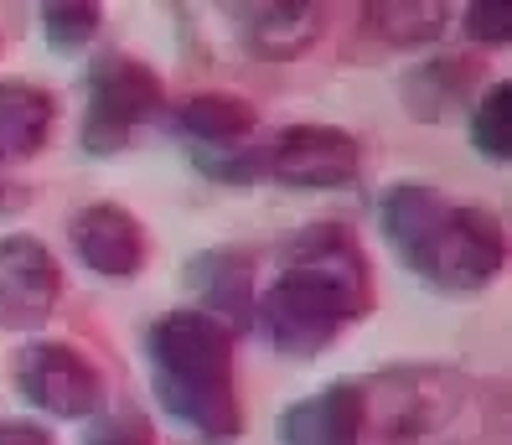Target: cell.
Instances as JSON below:
<instances>
[{
    "label": "cell",
    "mask_w": 512,
    "mask_h": 445,
    "mask_svg": "<svg viewBox=\"0 0 512 445\" xmlns=\"http://www.w3.org/2000/svg\"><path fill=\"white\" fill-rule=\"evenodd\" d=\"M378 223L394 254L435 290H487L507 264V233L492 207L450 202L425 182H394L378 202Z\"/></svg>",
    "instance_id": "obj_2"
},
{
    "label": "cell",
    "mask_w": 512,
    "mask_h": 445,
    "mask_svg": "<svg viewBox=\"0 0 512 445\" xmlns=\"http://www.w3.org/2000/svg\"><path fill=\"white\" fill-rule=\"evenodd\" d=\"M373 311V264L357 233L321 218L285 239L280 275L259 295L254 326L285 358H316Z\"/></svg>",
    "instance_id": "obj_1"
},
{
    "label": "cell",
    "mask_w": 512,
    "mask_h": 445,
    "mask_svg": "<svg viewBox=\"0 0 512 445\" xmlns=\"http://www.w3.org/2000/svg\"><path fill=\"white\" fill-rule=\"evenodd\" d=\"M68 239H73V254L94 275H104V280L140 275L145 270V254H150L140 218L130 213V207H119V202H88V207H78Z\"/></svg>",
    "instance_id": "obj_10"
},
{
    "label": "cell",
    "mask_w": 512,
    "mask_h": 445,
    "mask_svg": "<svg viewBox=\"0 0 512 445\" xmlns=\"http://www.w3.org/2000/svg\"><path fill=\"white\" fill-rule=\"evenodd\" d=\"M233 32L264 63H295L326 32V6L316 0H264V6H233Z\"/></svg>",
    "instance_id": "obj_11"
},
{
    "label": "cell",
    "mask_w": 512,
    "mask_h": 445,
    "mask_svg": "<svg viewBox=\"0 0 512 445\" xmlns=\"http://www.w3.org/2000/svg\"><path fill=\"white\" fill-rule=\"evenodd\" d=\"M280 445H363V378H337L280 414Z\"/></svg>",
    "instance_id": "obj_12"
},
{
    "label": "cell",
    "mask_w": 512,
    "mask_h": 445,
    "mask_svg": "<svg viewBox=\"0 0 512 445\" xmlns=\"http://www.w3.org/2000/svg\"><path fill=\"white\" fill-rule=\"evenodd\" d=\"M481 78V63L471 57H425V63H414L404 78H399V99L404 109L414 114V120H445V114H456L466 109L471 99V88Z\"/></svg>",
    "instance_id": "obj_15"
},
{
    "label": "cell",
    "mask_w": 512,
    "mask_h": 445,
    "mask_svg": "<svg viewBox=\"0 0 512 445\" xmlns=\"http://www.w3.org/2000/svg\"><path fill=\"white\" fill-rule=\"evenodd\" d=\"M466 404V378L440 363H404L363 383V445H419Z\"/></svg>",
    "instance_id": "obj_4"
},
{
    "label": "cell",
    "mask_w": 512,
    "mask_h": 445,
    "mask_svg": "<svg viewBox=\"0 0 512 445\" xmlns=\"http://www.w3.org/2000/svg\"><path fill=\"white\" fill-rule=\"evenodd\" d=\"M57 99L32 78H0V166L32 161L52 140Z\"/></svg>",
    "instance_id": "obj_13"
},
{
    "label": "cell",
    "mask_w": 512,
    "mask_h": 445,
    "mask_svg": "<svg viewBox=\"0 0 512 445\" xmlns=\"http://www.w3.org/2000/svg\"><path fill=\"white\" fill-rule=\"evenodd\" d=\"M99 21L104 6H94V0H52V6H42V32L57 52H83L99 37Z\"/></svg>",
    "instance_id": "obj_18"
},
{
    "label": "cell",
    "mask_w": 512,
    "mask_h": 445,
    "mask_svg": "<svg viewBox=\"0 0 512 445\" xmlns=\"http://www.w3.org/2000/svg\"><path fill=\"white\" fill-rule=\"evenodd\" d=\"M63 301V270L37 233H0V332H37Z\"/></svg>",
    "instance_id": "obj_8"
},
{
    "label": "cell",
    "mask_w": 512,
    "mask_h": 445,
    "mask_svg": "<svg viewBox=\"0 0 512 445\" xmlns=\"http://www.w3.org/2000/svg\"><path fill=\"white\" fill-rule=\"evenodd\" d=\"M471 145L487 161L512 156V83H492L471 109Z\"/></svg>",
    "instance_id": "obj_17"
},
{
    "label": "cell",
    "mask_w": 512,
    "mask_h": 445,
    "mask_svg": "<svg viewBox=\"0 0 512 445\" xmlns=\"http://www.w3.org/2000/svg\"><path fill=\"white\" fill-rule=\"evenodd\" d=\"M166 88L156 68L130 52H104L88 73V104H83V151L88 156H119L130 145L135 125H145L161 109Z\"/></svg>",
    "instance_id": "obj_5"
},
{
    "label": "cell",
    "mask_w": 512,
    "mask_h": 445,
    "mask_svg": "<svg viewBox=\"0 0 512 445\" xmlns=\"http://www.w3.org/2000/svg\"><path fill=\"white\" fill-rule=\"evenodd\" d=\"M512 11L497 6V0H471L466 6V37L481 42V47H507V32H512Z\"/></svg>",
    "instance_id": "obj_20"
},
{
    "label": "cell",
    "mask_w": 512,
    "mask_h": 445,
    "mask_svg": "<svg viewBox=\"0 0 512 445\" xmlns=\"http://www.w3.org/2000/svg\"><path fill=\"white\" fill-rule=\"evenodd\" d=\"M450 6L440 0H383V6H368V26L388 42V47H425L445 32Z\"/></svg>",
    "instance_id": "obj_16"
},
{
    "label": "cell",
    "mask_w": 512,
    "mask_h": 445,
    "mask_svg": "<svg viewBox=\"0 0 512 445\" xmlns=\"http://www.w3.org/2000/svg\"><path fill=\"white\" fill-rule=\"evenodd\" d=\"M0 445H57L37 420H0Z\"/></svg>",
    "instance_id": "obj_21"
},
{
    "label": "cell",
    "mask_w": 512,
    "mask_h": 445,
    "mask_svg": "<svg viewBox=\"0 0 512 445\" xmlns=\"http://www.w3.org/2000/svg\"><path fill=\"white\" fill-rule=\"evenodd\" d=\"M176 130H182L197 151H238V145L259 130V109L244 94H228V88H202V94L182 99Z\"/></svg>",
    "instance_id": "obj_14"
},
{
    "label": "cell",
    "mask_w": 512,
    "mask_h": 445,
    "mask_svg": "<svg viewBox=\"0 0 512 445\" xmlns=\"http://www.w3.org/2000/svg\"><path fill=\"white\" fill-rule=\"evenodd\" d=\"M83 445H156V425L150 414L125 404V409H109L94 420V430L83 435Z\"/></svg>",
    "instance_id": "obj_19"
},
{
    "label": "cell",
    "mask_w": 512,
    "mask_h": 445,
    "mask_svg": "<svg viewBox=\"0 0 512 445\" xmlns=\"http://www.w3.org/2000/svg\"><path fill=\"white\" fill-rule=\"evenodd\" d=\"M233 342L238 337L223 321L202 316L192 306L156 316L145 332L150 383H156L161 409L207 445H228L244 430L238 378H233Z\"/></svg>",
    "instance_id": "obj_3"
},
{
    "label": "cell",
    "mask_w": 512,
    "mask_h": 445,
    "mask_svg": "<svg viewBox=\"0 0 512 445\" xmlns=\"http://www.w3.org/2000/svg\"><path fill=\"white\" fill-rule=\"evenodd\" d=\"M357 171H363V151L337 125H285L259 151V176H275L280 187H300V192L352 187Z\"/></svg>",
    "instance_id": "obj_7"
},
{
    "label": "cell",
    "mask_w": 512,
    "mask_h": 445,
    "mask_svg": "<svg viewBox=\"0 0 512 445\" xmlns=\"http://www.w3.org/2000/svg\"><path fill=\"white\" fill-rule=\"evenodd\" d=\"M187 290H192V311L223 321L233 337L254 332V306H259V285H254V254L249 249H202L187 259Z\"/></svg>",
    "instance_id": "obj_9"
},
{
    "label": "cell",
    "mask_w": 512,
    "mask_h": 445,
    "mask_svg": "<svg viewBox=\"0 0 512 445\" xmlns=\"http://www.w3.org/2000/svg\"><path fill=\"white\" fill-rule=\"evenodd\" d=\"M16 389L21 399L52 414V420H94L104 404V378L73 342H26L16 352Z\"/></svg>",
    "instance_id": "obj_6"
}]
</instances>
